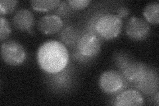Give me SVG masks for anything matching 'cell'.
I'll use <instances>...</instances> for the list:
<instances>
[{
	"mask_svg": "<svg viewBox=\"0 0 159 106\" xmlns=\"http://www.w3.org/2000/svg\"><path fill=\"white\" fill-rule=\"evenodd\" d=\"M37 58L39 67L44 72L57 74L66 68L69 55L63 43L50 40L39 48Z\"/></svg>",
	"mask_w": 159,
	"mask_h": 106,
	"instance_id": "obj_1",
	"label": "cell"
},
{
	"mask_svg": "<svg viewBox=\"0 0 159 106\" xmlns=\"http://www.w3.org/2000/svg\"><path fill=\"white\" fill-rule=\"evenodd\" d=\"M123 23L117 15L105 14L99 17L96 23L95 28L98 34L106 40L113 39L121 32Z\"/></svg>",
	"mask_w": 159,
	"mask_h": 106,
	"instance_id": "obj_2",
	"label": "cell"
},
{
	"mask_svg": "<svg viewBox=\"0 0 159 106\" xmlns=\"http://www.w3.org/2000/svg\"><path fill=\"white\" fill-rule=\"evenodd\" d=\"M1 57L6 64L17 67L22 64L25 60L26 53L19 43L8 41L2 44Z\"/></svg>",
	"mask_w": 159,
	"mask_h": 106,
	"instance_id": "obj_3",
	"label": "cell"
},
{
	"mask_svg": "<svg viewBox=\"0 0 159 106\" xmlns=\"http://www.w3.org/2000/svg\"><path fill=\"white\" fill-rule=\"evenodd\" d=\"M151 31V27L145 19L133 17L128 20L125 32L127 36L135 41L145 39Z\"/></svg>",
	"mask_w": 159,
	"mask_h": 106,
	"instance_id": "obj_4",
	"label": "cell"
},
{
	"mask_svg": "<svg viewBox=\"0 0 159 106\" xmlns=\"http://www.w3.org/2000/svg\"><path fill=\"white\" fill-rule=\"evenodd\" d=\"M124 85L122 76L115 70L104 72L99 77V85L103 92L113 94L121 90Z\"/></svg>",
	"mask_w": 159,
	"mask_h": 106,
	"instance_id": "obj_5",
	"label": "cell"
},
{
	"mask_svg": "<svg viewBox=\"0 0 159 106\" xmlns=\"http://www.w3.org/2000/svg\"><path fill=\"white\" fill-rule=\"evenodd\" d=\"M77 48L79 53L84 57H93L100 50L101 43L96 35L86 33L78 40Z\"/></svg>",
	"mask_w": 159,
	"mask_h": 106,
	"instance_id": "obj_6",
	"label": "cell"
},
{
	"mask_svg": "<svg viewBox=\"0 0 159 106\" xmlns=\"http://www.w3.org/2000/svg\"><path fill=\"white\" fill-rule=\"evenodd\" d=\"M121 66L123 76L131 82L140 83L147 75V68L143 63L127 60Z\"/></svg>",
	"mask_w": 159,
	"mask_h": 106,
	"instance_id": "obj_7",
	"label": "cell"
},
{
	"mask_svg": "<svg viewBox=\"0 0 159 106\" xmlns=\"http://www.w3.org/2000/svg\"><path fill=\"white\" fill-rule=\"evenodd\" d=\"M145 104L144 98L138 90L129 89L119 94L114 101L117 106H141Z\"/></svg>",
	"mask_w": 159,
	"mask_h": 106,
	"instance_id": "obj_8",
	"label": "cell"
},
{
	"mask_svg": "<svg viewBox=\"0 0 159 106\" xmlns=\"http://www.w3.org/2000/svg\"><path fill=\"white\" fill-rule=\"evenodd\" d=\"M62 27V20L57 15H46L39 19L38 28L45 35H53L60 31Z\"/></svg>",
	"mask_w": 159,
	"mask_h": 106,
	"instance_id": "obj_9",
	"label": "cell"
},
{
	"mask_svg": "<svg viewBox=\"0 0 159 106\" xmlns=\"http://www.w3.org/2000/svg\"><path fill=\"white\" fill-rule=\"evenodd\" d=\"M34 21L33 14L27 9H19L13 18V23L15 27L22 31L31 32Z\"/></svg>",
	"mask_w": 159,
	"mask_h": 106,
	"instance_id": "obj_10",
	"label": "cell"
},
{
	"mask_svg": "<svg viewBox=\"0 0 159 106\" xmlns=\"http://www.w3.org/2000/svg\"><path fill=\"white\" fill-rule=\"evenodd\" d=\"M61 2L60 0H34L29 2L32 8L40 12L51 11L58 7Z\"/></svg>",
	"mask_w": 159,
	"mask_h": 106,
	"instance_id": "obj_11",
	"label": "cell"
},
{
	"mask_svg": "<svg viewBox=\"0 0 159 106\" xmlns=\"http://www.w3.org/2000/svg\"><path fill=\"white\" fill-rule=\"evenodd\" d=\"M143 13L148 23L158 24L159 22V3L154 2L148 3L144 8Z\"/></svg>",
	"mask_w": 159,
	"mask_h": 106,
	"instance_id": "obj_12",
	"label": "cell"
},
{
	"mask_svg": "<svg viewBox=\"0 0 159 106\" xmlns=\"http://www.w3.org/2000/svg\"><path fill=\"white\" fill-rule=\"evenodd\" d=\"M62 41L68 46L75 43L78 40V33L73 27H67L62 30L61 34Z\"/></svg>",
	"mask_w": 159,
	"mask_h": 106,
	"instance_id": "obj_13",
	"label": "cell"
},
{
	"mask_svg": "<svg viewBox=\"0 0 159 106\" xmlns=\"http://www.w3.org/2000/svg\"><path fill=\"white\" fill-rule=\"evenodd\" d=\"M11 32L7 20L3 16L0 17V40L3 41L6 39Z\"/></svg>",
	"mask_w": 159,
	"mask_h": 106,
	"instance_id": "obj_14",
	"label": "cell"
},
{
	"mask_svg": "<svg viewBox=\"0 0 159 106\" xmlns=\"http://www.w3.org/2000/svg\"><path fill=\"white\" fill-rule=\"evenodd\" d=\"M18 2V1L12 0H2L0 2V13L5 15L12 12Z\"/></svg>",
	"mask_w": 159,
	"mask_h": 106,
	"instance_id": "obj_15",
	"label": "cell"
},
{
	"mask_svg": "<svg viewBox=\"0 0 159 106\" xmlns=\"http://www.w3.org/2000/svg\"><path fill=\"white\" fill-rule=\"evenodd\" d=\"M68 4L72 9L75 10H80L86 8L90 3L89 0H69L67 1Z\"/></svg>",
	"mask_w": 159,
	"mask_h": 106,
	"instance_id": "obj_16",
	"label": "cell"
},
{
	"mask_svg": "<svg viewBox=\"0 0 159 106\" xmlns=\"http://www.w3.org/2000/svg\"><path fill=\"white\" fill-rule=\"evenodd\" d=\"M129 9L126 7H120L117 9V16L119 18H124L129 15Z\"/></svg>",
	"mask_w": 159,
	"mask_h": 106,
	"instance_id": "obj_17",
	"label": "cell"
},
{
	"mask_svg": "<svg viewBox=\"0 0 159 106\" xmlns=\"http://www.w3.org/2000/svg\"><path fill=\"white\" fill-rule=\"evenodd\" d=\"M156 102H157V105H158V93L157 94V100H156Z\"/></svg>",
	"mask_w": 159,
	"mask_h": 106,
	"instance_id": "obj_18",
	"label": "cell"
}]
</instances>
